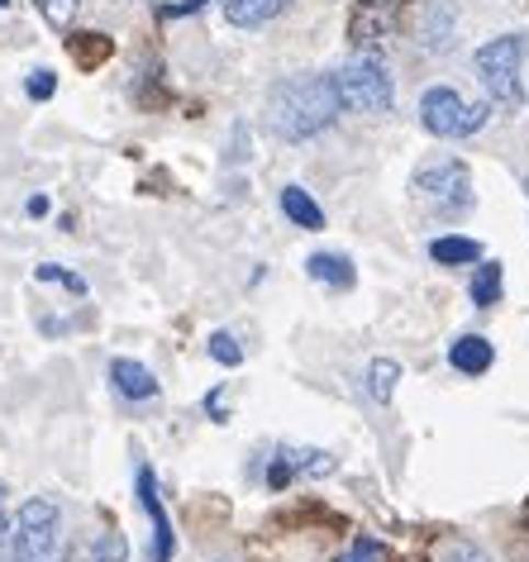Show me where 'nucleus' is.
I'll list each match as a JSON object with an SVG mask.
<instances>
[{"label":"nucleus","mask_w":529,"mask_h":562,"mask_svg":"<svg viewBox=\"0 0 529 562\" xmlns=\"http://www.w3.org/2000/svg\"><path fill=\"white\" fill-rule=\"evenodd\" d=\"M339 91H334V77L305 72V77H286L277 81L268 95V130L286 144H305L319 130H329L339 120Z\"/></svg>","instance_id":"f257e3e1"},{"label":"nucleus","mask_w":529,"mask_h":562,"mask_svg":"<svg viewBox=\"0 0 529 562\" xmlns=\"http://www.w3.org/2000/svg\"><path fill=\"white\" fill-rule=\"evenodd\" d=\"M334 77V91H339V105L344 110H358V115H386L396 101V87H392V72H386L382 58L372 53H358L353 63H344Z\"/></svg>","instance_id":"f03ea898"},{"label":"nucleus","mask_w":529,"mask_h":562,"mask_svg":"<svg viewBox=\"0 0 529 562\" xmlns=\"http://www.w3.org/2000/svg\"><path fill=\"white\" fill-rule=\"evenodd\" d=\"M415 195H420V205L429 210V215H439V220H458V215H468L472 210V172H468V162H458V158H443V162H429L415 172Z\"/></svg>","instance_id":"7ed1b4c3"},{"label":"nucleus","mask_w":529,"mask_h":562,"mask_svg":"<svg viewBox=\"0 0 529 562\" xmlns=\"http://www.w3.org/2000/svg\"><path fill=\"white\" fill-rule=\"evenodd\" d=\"M520 63H525V34H500V38H492V44L477 48L472 67H477L482 87H486V95H492L496 105H520L525 101Z\"/></svg>","instance_id":"20e7f679"},{"label":"nucleus","mask_w":529,"mask_h":562,"mask_svg":"<svg viewBox=\"0 0 529 562\" xmlns=\"http://www.w3.org/2000/svg\"><path fill=\"white\" fill-rule=\"evenodd\" d=\"M492 115V105H472L453 87H429L420 95V124L435 138H472Z\"/></svg>","instance_id":"39448f33"},{"label":"nucleus","mask_w":529,"mask_h":562,"mask_svg":"<svg viewBox=\"0 0 529 562\" xmlns=\"http://www.w3.org/2000/svg\"><path fill=\"white\" fill-rule=\"evenodd\" d=\"M10 548L20 558H34V562H48L53 548H58V505L53 501H24L20 515H15V533H10Z\"/></svg>","instance_id":"423d86ee"},{"label":"nucleus","mask_w":529,"mask_h":562,"mask_svg":"<svg viewBox=\"0 0 529 562\" xmlns=\"http://www.w3.org/2000/svg\"><path fill=\"white\" fill-rule=\"evenodd\" d=\"M406 10H410V0H358L353 15H348V44L358 53H372L401 30Z\"/></svg>","instance_id":"0eeeda50"},{"label":"nucleus","mask_w":529,"mask_h":562,"mask_svg":"<svg viewBox=\"0 0 529 562\" xmlns=\"http://www.w3.org/2000/svg\"><path fill=\"white\" fill-rule=\"evenodd\" d=\"M339 462L325 448H277L268 458V491H286L296 476H329Z\"/></svg>","instance_id":"6e6552de"},{"label":"nucleus","mask_w":529,"mask_h":562,"mask_svg":"<svg viewBox=\"0 0 529 562\" xmlns=\"http://www.w3.org/2000/svg\"><path fill=\"white\" fill-rule=\"evenodd\" d=\"M138 505H144V515L153 519V539H148V562H172L177 553V539H172V519L162 510V496H158V476L153 468H138Z\"/></svg>","instance_id":"1a4fd4ad"},{"label":"nucleus","mask_w":529,"mask_h":562,"mask_svg":"<svg viewBox=\"0 0 529 562\" xmlns=\"http://www.w3.org/2000/svg\"><path fill=\"white\" fill-rule=\"evenodd\" d=\"M110 386H115L124 401H153L158 396V376H153L144 362H134V358L110 362Z\"/></svg>","instance_id":"9d476101"},{"label":"nucleus","mask_w":529,"mask_h":562,"mask_svg":"<svg viewBox=\"0 0 529 562\" xmlns=\"http://www.w3.org/2000/svg\"><path fill=\"white\" fill-rule=\"evenodd\" d=\"M449 362L463 376H482V372H492V362H496V348L482 339V334H463V339H453L449 348Z\"/></svg>","instance_id":"9b49d317"},{"label":"nucleus","mask_w":529,"mask_h":562,"mask_svg":"<svg viewBox=\"0 0 529 562\" xmlns=\"http://www.w3.org/2000/svg\"><path fill=\"white\" fill-rule=\"evenodd\" d=\"M305 272H311L319 286H334V291H348L358 281L353 262H348L344 252H311V258H305Z\"/></svg>","instance_id":"f8f14e48"},{"label":"nucleus","mask_w":529,"mask_h":562,"mask_svg":"<svg viewBox=\"0 0 529 562\" xmlns=\"http://www.w3.org/2000/svg\"><path fill=\"white\" fill-rule=\"evenodd\" d=\"M291 0H225V20L234 30H258V24L277 20Z\"/></svg>","instance_id":"ddd939ff"},{"label":"nucleus","mask_w":529,"mask_h":562,"mask_svg":"<svg viewBox=\"0 0 529 562\" xmlns=\"http://www.w3.org/2000/svg\"><path fill=\"white\" fill-rule=\"evenodd\" d=\"M429 258L439 267H468V262H482V244L477 238H463V234H443L429 244Z\"/></svg>","instance_id":"4468645a"},{"label":"nucleus","mask_w":529,"mask_h":562,"mask_svg":"<svg viewBox=\"0 0 529 562\" xmlns=\"http://www.w3.org/2000/svg\"><path fill=\"white\" fill-rule=\"evenodd\" d=\"M282 215L291 220V224H301V229H325V210H319L315 201H311V191H301V187H286L282 191Z\"/></svg>","instance_id":"2eb2a0df"},{"label":"nucleus","mask_w":529,"mask_h":562,"mask_svg":"<svg viewBox=\"0 0 529 562\" xmlns=\"http://www.w3.org/2000/svg\"><path fill=\"white\" fill-rule=\"evenodd\" d=\"M67 53H72L77 67H87V72H95L110 53H115V44H110L105 34H72V44H67Z\"/></svg>","instance_id":"dca6fc26"},{"label":"nucleus","mask_w":529,"mask_h":562,"mask_svg":"<svg viewBox=\"0 0 529 562\" xmlns=\"http://www.w3.org/2000/svg\"><path fill=\"white\" fill-rule=\"evenodd\" d=\"M449 34H453V15L443 5H425V20H420V44L429 53H443L449 48Z\"/></svg>","instance_id":"f3484780"},{"label":"nucleus","mask_w":529,"mask_h":562,"mask_svg":"<svg viewBox=\"0 0 529 562\" xmlns=\"http://www.w3.org/2000/svg\"><path fill=\"white\" fill-rule=\"evenodd\" d=\"M396 382H401V362H392V358H378L368 368V396L378 401V405H386L396 396Z\"/></svg>","instance_id":"a211bd4d"},{"label":"nucleus","mask_w":529,"mask_h":562,"mask_svg":"<svg viewBox=\"0 0 529 562\" xmlns=\"http://www.w3.org/2000/svg\"><path fill=\"white\" fill-rule=\"evenodd\" d=\"M472 301L482 305V311H492L500 301V262H482L477 277H472Z\"/></svg>","instance_id":"6ab92c4d"},{"label":"nucleus","mask_w":529,"mask_h":562,"mask_svg":"<svg viewBox=\"0 0 529 562\" xmlns=\"http://www.w3.org/2000/svg\"><path fill=\"white\" fill-rule=\"evenodd\" d=\"M439 562H486V553L472 539H443L439 543Z\"/></svg>","instance_id":"aec40b11"},{"label":"nucleus","mask_w":529,"mask_h":562,"mask_svg":"<svg viewBox=\"0 0 529 562\" xmlns=\"http://www.w3.org/2000/svg\"><path fill=\"white\" fill-rule=\"evenodd\" d=\"M211 358L220 362V368H239V362H244V348H239V339H234V334L220 329L215 339H211Z\"/></svg>","instance_id":"412c9836"},{"label":"nucleus","mask_w":529,"mask_h":562,"mask_svg":"<svg viewBox=\"0 0 529 562\" xmlns=\"http://www.w3.org/2000/svg\"><path fill=\"white\" fill-rule=\"evenodd\" d=\"M339 562H386V553H382V543H378V539H368V533H358V539L348 543V553H344Z\"/></svg>","instance_id":"4be33fe9"},{"label":"nucleus","mask_w":529,"mask_h":562,"mask_svg":"<svg viewBox=\"0 0 529 562\" xmlns=\"http://www.w3.org/2000/svg\"><path fill=\"white\" fill-rule=\"evenodd\" d=\"M34 277H38V281H63V286L72 291V296H87V281H81V277H72V272H63L58 262H44V267H38Z\"/></svg>","instance_id":"5701e85b"},{"label":"nucleus","mask_w":529,"mask_h":562,"mask_svg":"<svg viewBox=\"0 0 529 562\" xmlns=\"http://www.w3.org/2000/svg\"><path fill=\"white\" fill-rule=\"evenodd\" d=\"M24 91H30V101H53V91H58V77L48 72H30V81H24Z\"/></svg>","instance_id":"b1692460"},{"label":"nucleus","mask_w":529,"mask_h":562,"mask_svg":"<svg viewBox=\"0 0 529 562\" xmlns=\"http://www.w3.org/2000/svg\"><path fill=\"white\" fill-rule=\"evenodd\" d=\"M124 558H130L124 533H101V543H95V562H124Z\"/></svg>","instance_id":"393cba45"},{"label":"nucleus","mask_w":529,"mask_h":562,"mask_svg":"<svg viewBox=\"0 0 529 562\" xmlns=\"http://www.w3.org/2000/svg\"><path fill=\"white\" fill-rule=\"evenodd\" d=\"M38 10H44L48 24H67L72 20V10H77V0H38Z\"/></svg>","instance_id":"a878e982"},{"label":"nucleus","mask_w":529,"mask_h":562,"mask_svg":"<svg viewBox=\"0 0 529 562\" xmlns=\"http://www.w3.org/2000/svg\"><path fill=\"white\" fill-rule=\"evenodd\" d=\"M205 411L215 419H225V391H211V396H205Z\"/></svg>","instance_id":"bb28decb"},{"label":"nucleus","mask_w":529,"mask_h":562,"mask_svg":"<svg viewBox=\"0 0 529 562\" xmlns=\"http://www.w3.org/2000/svg\"><path fill=\"white\" fill-rule=\"evenodd\" d=\"M10 553V519H5V505H0V562Z\"/></svg>","instance_id":"cd10ccee"},{"label":"nucleus","mask_w":529,"mask_h":562,"mask_svg":"<svg viewBox=\"0 0 529 562\" xmlns=\"http://www.w3.org/2000/svg\"><path fill=\"white\" fill-rule=\"evenodd\" d=\"M24 210H30V215H48V195H34V201L24 205Z\"/></svg>","instance_id":"c85d7f7f"},{"label":"nucleus","mask_w":529,"mask_h":562,"mask_svg":"<svg viewBox=\"0 0 529 562\" xmlns=\"http://www.w3.org/2000/svg\"><path fill=\"white\" fill-rule=\"evenodd\" d=\"M5 562H34V558H20V553H15V548H10V553H5Z\"/></svg>","instance_id":"c756f323"},{"label":"nucleus","mask_w":529,"mask_h":562,"mask_svg":"<svg viewBox=\"0 0 529 562\" xmlns=\"http://www.w3.org/2000/svg\"><path fill=\"white\" fill-rule=\"evenodd\" d=\"M220 562H239V558H220Z\"/></svg>","instance_id":"7c9ffc66"},{"label":"nucleus","mask_w":529,"mask_h":562,"mask_svg":"<svg viewBox=\"0 0 529 562\" xmlns=\"http://www.w3.org/2000/svg\"><path fill=\"white\" fill-rule=\"evenodd\" d=\"M0 5H10V0H0Z\"/></svg>","instance_id":"2f4dec72"},{"label":"nucleus","mask_w":529,"mask_h":562,"mask_svg":"<svg viewBox=\"0 0 529 562\" xmlns=\"http://www.w3.org/2000/svg\"><path fill=\"white\" fill-rule=\"evenodd\" d=\"M410 562H415V558H410Z\"/></svg>","instance_id":"473e14b6"}]
</instances>
